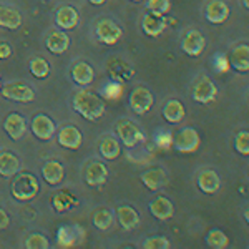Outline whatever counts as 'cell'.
Listing matches in <instances>:
<instances>
[{"instance_id":"obj_4","label":"cell","mask_w":249,"mask_h":249,"mask_svg":"<svg viewBox=\"0 0 249 249\" xmlns=\"http://www.w3.org/2000/svg\"><path fill=\"white\" fill-rule=\"evenodd\" d=\"M116 135H118L120 142L123 143V146L126 148H135L144 138L138 124H135L130 120H120L116 124Z\"/></svg>"},{"instance_id":"obj_35","label":"cell","mask_w":249,"mask_h":249,"mask_svg":"<svg viewBox=\"0 0 249 249\" xmlns=\"http://www.w3.org/2000/svg\"><path fill=\"white\" fill-rule=\"evenodd\" d=\"M143 248L144 249H170L171 244L170 241L163 236H151V238L143 241Z\"/></svg>"},{"instance_id":"obj_21","label":"cell","mask_w":249,"mask_h":249,"mask_svg":"<svg viewBox=\"0 0 249 249\" xmlns=\"http://www.w3.org/2000/svg\"><path fill=\"white\" fill-rule=\"evenodd\" d=\"M70 77L77 83L78 87H87L93 82L95 78V71H93V67L87 62H78L71 67V71H70Z\"/></svg>"},{"instance_id":"obj_1","label":"cell","mask_w":249,"mask_h":249,"mask_svg":"<svg viewBox=\"0 0 249 249\" xmlns=\"http://www.w3.org/2000/svg\"><path fill=\"white\" fill-rule=\"evenodd\" d=\"M71 107L77 111L78 115H82L85 120H90V122H95L100 116H103L107 107L103 98H100L98 95L93 93V91L88 90H80L73 95L71 98Z\"/></svg>"},{"instance_id":"obj_5","label":"cell","mask_w":249,"mask_h":249,"mask_svg":"<svg viewBox=\"0 0 249 249\" xmlns=\"http://www.w3.org/2000/svg\"><path fill=\"white\" fill-rule=\"evenodd\" d=\"M95 34H96L98 42L105 43V45H115V43L122 38L123 32L120 29L118 23L113 22L111 18H102L96 23Z\"/></svg>"},{"instance_id":"obj_11","label":"cell","mask_w":249,"mask_h":249,"mask_svg":"<svg viewBox=\"0 0 249 249\" xmlns=\"http://www.w3.org/2000/svg\"><path fill=\"white\" fill-rule=\"evenodd\" d=\"M204 47H206V40L198 30H190L181 42V50L188 57H199L204 52Z\"/></svg>"},{"instance_id":"obj_31","label":"cell","mask_w":249,"mask_h":249,"mask_svg":"<svg viewBox=\"0 0 249 249\" xmlns=\"http://www.w3.org/2000/svg\"><path fill=\"white\" fill-rule=\"evenodd\" d=\"M206 244L213 249H224L230 246V238L223 230H211L206 234Z\"/></svg>"},{"instance_id":"obj_34","label":"cell","mask_w":249,"mask_h":249,"mask_svg":"<svg viewBox=\"0 0 249 249\" xmlns=\"http://www.w3.org/2000/svg\"><path fill=\"white\" fill-rule=\"evenodd\" d=\"M234 150L239 155L249 156V131H239L234 136Z\"/></svg>"},{"instance_id":"obj_29","label":"cell","mask_w":249,"mask_h":249,"mask_svg":"<svg viewBox=\"0 0 249 249\" xmlns=\"http://www.w3.org/2000/svg\"><path fill=\"white\" fill-rule=\"evenodd\" d=\"M22 25V17L15 9L0 5V27L7 30H15Z\"/></svg>"},{"instance_id":"obj_42","label":"cell","mask_w":249,"mask_h":249,"mask_svg":"<svg viewBox=\"0 0 249 249\" xmlns=\"http://www.w3.org/2000/svg\"><path fill=\"white\" fill-rule=\"evenodd\" d=\"M244 219H246V223L249 224V208L246 210V213H244Z\"/></svg>"},{"instance_id":"obj_25","label":"cell","mask_w":249,"mask_h":249,"mask_svg":"<svg viewBox=\"0 0 249 249\" xmlns=\"http://www.w3.org/2000/svg\"><path fill=\"white\" fill-rule=\"evenodd\" d=\"M184 115H186V111H184V107H183V103L179 102V100L173 98V100H168V102L164 103V107H163V118L166 120L168 123L176 124V123L183 122Z\"/></svg>"},{"instance_id":"obj_13","label":"cell","mask_w":249,"mask_h":249,"mask_svg":"<svg viewBox=\"0 0 249 249\" xmlns=\"http://www.w3.org/2000/svg\"><path fill=\"white\" fill-rule=\"evenodd\" d=\"M204 17L210 23H214V25H219V23H224L230 17V7L228 3L221 2V0H211L210 3L204 9Z\"/></svg>"},{"instance_id":"obj_16","label":"cell","mask_w":249,"mask_h":249,"mask_svg":"<svg viewBox=\"0 0 249 249\" xmlns=\"http://www.w3.org/2000/svg\"><path fill=\"white\" fill-rule=\"evenodd\" d=\"M45 47L48 48V52H52L55 55L65 53L68 47H70V38H68L67 32L52 30L45 38Z\"/></svg>"},{"instance_id":"obj_44","label":"cell","mask_w":249,"mask_h":249,"mask_svg":"<svg viewBox=\"0 0 249 249\" xmlns=\"http://www.w3.org/2000/svg\"><path fill=\"white\" fill-rule=\"evenodd\" d=\"M131 2H142V0H131Z\"/></svg>"},{"instance_id":"obj_30","label":"cell","mask_w":249,"mask_h":249,"mask_svg":"<svg viewBox=\"0 0 249 249\" xmlns=\"http://www.w3.org/2000/svg\"><path fill=\"white\" fill-rule=\"evenodd\" d=\"M113 224V213L105 208H100L93 213V226L100 231H107Z\"/></svg>"},{"instance_id":"obj_26","label":"cell","mask_w":249,"mask_h":249,"mask_svg":"<svg viewBox=\"0 0 249 249\" xmlns=\"http://www.w3.org/2000/svg\"><path fill=\"white\" fill-rule=\"evenodd\" d=\"M230 65L236 71H249V45L243 43L234 47L230 57Z\"/></svg>"},{"instance_id":"obj_32","label":"cell","mask_w":249,"mask_h":249,"mask_svg":"<svg viewBox=\"0 0 249 249\" xmlns=\"http://www.w3.org/2000/svg\"><path fill=\"white\" fill-rule=\"evenodd\" d=\"M29 70L35 78H47L50 75V65L45 58L35 57L29 62Z\"/></svg>"},{"instance_id":"obj_24","label":"cell","mask_w":249,"mask_h":249,"mask_svg":"<svg viewBox=\"0 0 249 249\" xmlns=\"http://www.w3.org/2000/svg\"><path fill=\"white\" fill-rule=\"evenodd\" d=\"M116 218L120 221V226L124 231H131L135 230L140 224V216L136 213L135 208L128 206V204H122V206L116 208Z\"/></svg>"},{"instance_id":"obj_14","label":"cell","mask_w":249,"mask_h":249,"mask_svg":"<svg viewBox=\"0 0 249 249\" xmlns=\"http://www.w3.org/2000/svg\"><path fill=\"white\" fill-rule=\"evenodd\" d=\"M3 130L12 140H20L27 133V120L20 113H10L3 120Z\"/></svg>"},{"instance_id":"obj_9","label":"cell","mask_w":249,"mask_h":249,"mask_svg":"<svg viewBox=\"0 0 249 249\" xmlns=\"http://www.w3.org/2000/svg\"><path fill=\"white\" fill-rule=\"evenodd\" d=\"M216 95H218V88L208 77H201L193 87V100L196 103H201V105L211 103L216 98Z\"/></svg>"},{"instance_id":"obj_39","label":"cell","mask_w":249,"mask_h":249,"mask_svg":"<svg viewBox=\"0 0 249 249\" xmlns=\"http://www.w3.org/2000/svg\"><path fill=\"white\" fill-rule=\"evenodd\" d=\"M9 224H10L9 214H7V213L3 211V210H0V231L7 230V228H9Z\"/></svg>"},{"instance_id":"obj_28","label":"cell","mask_w":249,"mask_h":249,"mask_svg":"<svg viewBox=\"0 0 249 249\" xmlns=\"http://www.w3.org/2000/svg\"><path fill=\"white\" fill-rule=\"evenodd\" d=\"M98 151L105 160H116L122 153V148H120V143L115 136L107 135L98 142Z\"/></svg>"},{"instance_id":"obj_33","label":"cell","mask_w":249,"mask_h":249,"mask_svg":"<svg viewBox=\"0 0 249 249\" xmlns=\"http://www.w3.org/2000/svg\"><path fill=\"white\" fill-rule=\"evenodd\" d=\"M27 249H48L50 248V243L43 234L40 232H32L30 236H27L25 244H23Z\"/></svg>"},{"instance_id":"obj_17","label":"cell","mask_w":249,"mask_h":249,"mask_svg":"<svg viewBox=\"0 0 249 249\" xmlns=\"http://www.w3.org/2000/svg\"><path fill=\"white\" fill-rule=\"evenodd\" d=\"M140 179H142V183L150 191L161 190L164 184L168 183V176L161 168H150V170L143 171L142 176H140Z\"/></svg>"},{"instance_id":"obj_20","label":"cell","mask_w":249,"mask_h":249,"mask_svg":"<svg viewBox=\"0 0 249 249\" xmlns=\"http://www.w3.org/2000/svg\"><path fill=\"white\" fill-rule=\"evenodd\" d=\"M164 27H166V22H164L163 15L153 14V12L144 14V17L142 20V29L148 37H158V35H161Z\"/></svg>"},{"instance_id":"obj_36","label":"cell","mask_w":249,"mask_h":249,"mask_svg":"<svg viewBox=\"0 0 249 249\" xmlns=\"http://www.w3.org/2000/svg\"><path fill=\"white\" fill-rule=\"evenodd\" d=\"M146 7H148V10L153 12V14L164 15L170 12L171 3H170V0H148Z\"/></svg>"},{"instance_id":"obj_23","label":"cell","mask_w":249,"mask_h":249,"mask_svg":"<svg viewBox=\"0 0 249 249\" xmlns=\"http://www.w3.org/2000/svg\"><path fill=\"white\" fill-rule=\"evenodd\" d=\"M150 211L156 219L166 221L175 214V206H173V203L168 198H164V196H156L150 203Z\"/></svg>"},{"instance_id":"obj_3","label":"cell","mask_w":249,"mask_h":249,"mask_svg":"<svg viewBox=\"0 0 249 249\" xmlns=\"http://www.w3.org/2000/svg\"><path fill=\"white\" fill-rule=\"evenodd\" d=\"M199 144H201L199 133L191 126L179 130L178 135L175 136V142H173V146L178 153H195L199 148Z\"/></svg>"},{"instance_id":"obj_40","label":"cell","mask_w":249,"mask_h":249,"mask_svg":"<svg viewBox=\"0 0 249 249\" xmlns=\"http://www.w3.org/2000/svg\"><path fill=\"white\" fill-rule=\"evenodd\" d=\"M12 55V48L9 43H0V60H5Z\"/></svg>"},{"instance_id":"obj_45","label":"cell","mask_w":249,"mask_h":249,"mask_svg":"<svg viewBox=\"0 0 249 249\" xmlns=\"http://www.w3.org/2000/svg\"><path fill=\"white\" fill-rule=\"evenodd\" d=\"M0 90H2V80H0Z\"/></svg>"},{"instance_id":"obj_7","label":"cell","mask_w":249,"mask_h":249,"mask_svg":"<svg viewBox=\"0 0 249 249\" xmlns=\"http://www.w3.org/2000/svg\"><path fill=\"white\" fill-rule=\"evenodd\" d=\"M30 130L38 140H42V142H48V140L53 138L55 130H57V128H55V122L50 118V116L38 113V115H35L34 120L30 122Z\"/></svg>"},{"instance_id":"obj_18","label":"cell","mask_w":249,"mask_h":249,"mask_svg":"<svg viewBox=\"0 0 249 249\" xmlns=\"http://www.w3.org/2000/svg\"><path fill=\"white\" fill-rule=\"evenodd\" d=\"M83 238V230L77 224L73 226H62L57 232V243L60 248H71L78 244Z\"/></svg>"},{"instance_id":"obj_8","label":"cell","mask_w":249,"mask_h":249,"mask_svg":"<svg viewBox=\"0 0 249 249\" xmlns=\"http://www.w3.org/2000/svg\"><path fill=\"white\" fill-rule=\"evenodd\" d=\"M2 96L12 102L18 103H30L35 100V91L25 83H7L2 88Z\"/></svg>"},{"instance_id":"obj_19","label":"cell","mask_w":249,"mask_h":249,"mask_svg":"<svg viewBox=\"0 0 249 249\" xmlns=\"http://www.w3.org/2000/svg\"><path fill=\"white\" fill-rule=\"evenodd\" d=\"M196 184H198V188L204 195H214V193L219 191L221 179L216 171L203 170V171H199L198 178H196Z\"/></svg>"},{"instance_id":"obj_41","label":"cell","mask_w":249,"mask_h":249,"mask_svg":"<svg viewBox=\"0 0 249 249\" xmlns=\"http://www.w3.org/2000/svg\"><path fill=\"white\" fill-rule=\"evenodd\" d=\"M90 3H93V5H103V3L107 2V0H88Z\"/></svg>"},{"instance_id":"obj_12","label":"cell","mask_w":249,"mask_h":249,"mask_svg":"<svg viewBox=\"0 0 249 249\" xmlns=\"http://www.w3.org/2000/svg\"><path fill=\"white\" fill-rule=\"evenodd\" d=\"M58 144L67 150H78L80 144L83 142V135L73 124H67V126L60 128L58 135H57Z\"/></svg>"},{"instance_id":"obj_2","label":"cell","mask_w":249,"mask_h":249,"mask_svg":"<svg viewBox=\"0 0 249 249\" xmlns=\"http://www.w3.org/2000/svg\"><path fill=\"white\" fill-rule=\"evenodd\" d=\"M38 190H40V184H38V179L35 178L32 173H17L12 179V184H10V193L17 201L20 203H25V201H32L35 196L38 195Z\"/></svg>"},{"instance_id":"obj_22","label":"cell","mask_w":249,"mask_h":249,"mask_svg":"<svg viewBox=\"0 0 249 249\" xmlns=\"http://www.w3.org/2000/svg\"><path fill=\"white\" fill-rule=\"evenodd\" d=\"M63 176H65V168L62 166V163L50 160L42 166V178L50 184V186H57L63 181Z\"/></svg>"},{"instance_id":"obj_6","label":"cell","mask_w":249,"mask_h":249,"mask_svg":"<svg viewBox=\"0 0 249 249\" xmlns=\"http://www.w3.org/2000/svg\"><path fill=\"white\" fill-rule=\"evenodd\" d=\"M128 103H130L131 110H133L136 115H144L151 110V107H153V103H155V98L148 88L136 87L130 93Z\"/></svg>"},{"instance_id":"obj_10","label":"cell","mask_w":249,"mask_h":249,"mask_svg":"<svg viewBox=\"0 0 249 249\" xmlns=\"http://www.w3.org/2000/svg\"><path fill=\"white\" fill-rule=\"evenodd\" d=\"M83 176H85V181L88 186H103L108 179V168L105 163L91 160L85 166Z\"/></svg>"},{"instance_id":"obj_43","label":"cell","mask_w":249,"mask_h":249,"mask_svg":"<svg viewBox=\"0 0 249 249\" xmlns=\"http://www.w3.org/2000/svg\"><path fill=\"white\" fill-rule=\"evenodd\" d=\"M243 5L249 10V0H243Z\"/></svg>"},{"instance_id":"obj_38","label":"cell","mask_w":249,"mask_h":249,"mask_svg":"<svg viewBox=\"0 0 249 249\" xmlns=\"http://www.w3.org/2000/svg\"><path fill=\"white\" fill-rule=\"evenodd\" d=\"M118 93H122V87H120L118 83H111V85L105 87V95L108 98H116Z\"/></svg>"},{"instance_id":"obj_27","label":"cell","mask_w":249,"mask_h":249,"mask_svg":"<svg viewBox=\"0 0 249 249\" xmlns=\"http://www.w3.org/2000/svg\"><path fill=\"white\" fill-rule=\"evenodd\" d=\"M20 171V160L14 153L2 151L0 153V176L3 178H14Z\"/></svg>"},{"instance_id":"obj_37","label":"cell","mask_w":249,"mask_h":249,"mask_svg":"<svg viewBox=\"0 0 249 249\" xmlns=\"http://www.w3.org/2000/svg\"><path fill=\"white\" fill-rule=\"evenodd\" d=\"M70 201H73V199H71L70 196L65 195V193H58V195L53 198V208L58 213H63V211H67L68 208L71 206Z\"/></svg>"},{"instance_id":"obj_15","label":"cell","mask_w":249,"mask_h":249,"mask_svg":"<svg viewBox=\"0 0 249 249\" xmlns=\"http://www.w3.org/2000/svg\"><path fill=\"white\" fill-rule=\"evenodd\" d=\"M78 12L73 9L71 5H63L60 7L55 14V23H57L58 29L62 30H73L78 25Z\"/></svg>"}]
</instances>
